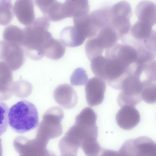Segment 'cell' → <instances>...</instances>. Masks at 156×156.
<instances>
[{
  "instance_id": "1",
  "label": "cell",
  "mask_w": 156,
  "mask_h": 156,
  "mask_svg": "<svg viewBox=\"0 0 156 156\" xmlns=\"http://www.w3.org/2000/svg\"><path fill=\"white\" fill-rule=\"evenodd\" d=\"M90 68L94 75L113 88L119 90H121L125 80L135 69V65L129 58L117 51H110L103 56L92 59Z\"/></svg>"
},
{
  "instance_id": "2",
  "label": "cell",
  "mask_w": 156,
  "mask_h": 156,
  "mask_svg": "<svg viewBox=\"0 0 156 156\" xmlns=\"http://www.w3.org/2000/svg\"><path fill=\"white\" fill-rule=\"evenodd\" d=\"M49 27V21L43 16L36 18L26 29L25 45L28 56L33 60H40L44 56V47L52 37Z\"/></svg>"
},
{
  "instance_id": "3",
  "label": "cell",
  "mask_w": 156,
  "mask_h": 156,
  "mask_svg": "<svg viewBox=\"0 0 156 156\" xmlns=\"http://www.w3.org/2000/svg\"><path fill=\"white\" fill-rule=\"evenodd\" d=\"M8 117L9 125L18 133L30 131L38 124L37 108L33 104L25 100L18 101L10 107Z\"/></svg>"
},
{
  "instance_id": "4",
  "label": "cell",
  "mask_w": 156,
  "mask_h": 156,
  "mask_svg": "<svg viewBox=\"0 0 156 156\" xmlns=\"http://www.w3.org/2000/svg\"><path fill=\"white\" fill-rule=\"evenodd\" d=\"M64 117L63 111L60 107L48 109L43 116L35 138L47 144L50 140L60 136L62 132L61 122Z\"/></svg>"
},
{
  "instance_id": "5",
  "label": "cell",
  "mask_w": 156,
  "mask_h": 156,
  "mask_svg": "<svg viewBox=\"0 0 156 156\" xmlns=\"http://www.w3.org/2000/svg\"><path fill=\"white\" fill-rule=\"evenodd\" d=\"M119 150L125 156H156L155 142L147 136L126 140Z\"/></svg>"
},
{
  "instance_id": "6",
  "label": "cell",
  "mask_w": 156,
  "mask_h": 156,
  "mask_svg": "<svg viewBox=\"0 0 156 156\" xmlns=\"http://www.w3.org/2000/svg\"><path fill=\"white\" fill-rule=\"evenodd\" d=\"M13 145L19 156H48L51 151L47 149V145L35 138L29 139L19 136L14 139Z\"/></svg>"
},
{
  "instance_id": "7",
  "label": "cell",
  "mask_w": 156,
  "mask_h": 156,
  "mask_svg": "<svg viewBox=\"0 0 156 156\" xmlns=\"http://www.w3.org/2000/svg\"><path fill=\"white\" fill-rule=\"evenodd\" d=\"M105 82L98 77H94L90 79L86 83V98L90 106H96L103 102L106 87Z\"/></svg>"
},
{
  "instance_id": "8",
  "label": "cell",
  "mask_w": 156,
  "mask_h": 156,
  "mask_svg": "<svg viewBox=\"0 0 156 156\" xmlns=\"http://www.w3.org/2000/svg\"><path fill=\"white\" fill-rule=\"evenodd\" d=\"M53 97L55 101L65 109L74 108L78 101V97L73 87L68 84L59 85L55 90Z\"/></svg>"
},
{
  "instance_id": "9",
  "label": "cell",
  "mask_w": 156,
  "mask_h": 156,
  "mask_svg": "<svg viewBox=\"0 0 156 156\" xmlns=\"http://www.w3.org/2000/svg\"><path fill=\"white\" fill-rule=\"evenodd\" d=\"M115 119L119 127L124 130H129L138 124L140 115L134 106L125 105L121 107L116 115Z\"/></svg>"
},
{
  "instance_id": "10",
  "label": "cell",
  "mask_w": 156,
  "mask_h": 156,
  "mask_svg": "<svg viewBox=\"0 0 156 156\" xmlns=\"http://www.w3.org/2000/svg\"><path fill=\"white\" fill-rule=\"evenodd\" d=\"M36 3L49 21H58L66 18L63 3L56 0H36Z\"/></svg>"
},
{
  "instance_id": "11",
  "label": "cell",
  "mask_w": 156,
  "mask_h": 156,
  "mask_svg": "<svg viewBox=\"0 0 156 156\" xmlns=\"http://www.w3.org/2000/svg\"><path fill=\"white\" fill-rule=\"evenodd\" d=\"M60 36V41L63 44L69 47L80 45L86 39L74 25L64 28L61 31Z\"/></svg>"
},
{
  "instance_id": "12",
  "label": "cell",
  "mask_w": 156,
  "mask_h": 156,
  "mask_svg": "<svg viewBox=\"0 0 156 156\" xmlns=\"http://www.w3.org/2000/svg\"><path fill=\"white\" fill-rule=\"evenodd\" d=\"M63 3L67 18L78 17L89 14V6L87 0H66Z\"/></svg>"
},
{
  "instance_id": "13",
  "label": "cell",
  "mask_w": 156,
  "mask_h": 156,
  "mask_svg": "<svg viewBox=\"0 0 156 156\" xmlns=\"http://www.w3.org/2000/svg\"><path fill=\"white\" fill-rule=\"evenodd\" d=\"M66 46L60 40L52 37L47 42L44 48V55L52 60L59 59L64 55Z\"/></svg>"
},
{
  "instance_id": "14",
  "label": "cell",
  "mask_w": 156,
  "mask_h": 156,
  "mask_svg": "<svg viewBox=\"0 0 156 156\" xmlns=\"http://www.w3.org/2000/svg\"><path fill=\"white\" fill-rule=\"evenodd\" d=\"M88 80L86 71L82 68H78L74 70L71 75L70 82L73 86H81L86 84Z\"/></svg>"
},
{
  "instance_id": "15",
  "label": "cell",
  "mask_w": 156,
  "mask_h": 156,
  "mask_svg": "<svg viewBox=\"0 0 156 156\" xmlns=\"http://www.w3.org/2000/svg\"><path fill=\"white\" fill-rule=\"evenodd\" d=\"M9 108L5 103L0 101V136L6 131L9 124Z\"/></svg>"
},
{
  "instance_id": "16",
  "label": "cell",
  "mask_w": 156,
  "mask_h": 156,
  "mask_svg": "<svg viewBox=\"0 0 156 156\" xmlns=\"http://www.w3.org/2000/svg\"><path fill=\"white\" fill-rule=\"evenodd\" d=\"M141 99L148 104L156 102V83H151L143 89L141 93Z\"/></svg>"
},
{
  "instance_id": "17",
  "label": "cell",
  "mask_w": 156,
  "mask_h": 156,
  "mask_svg": "<svg viewBox=\"0 0 156 156\" xmlns=\"http://www.w3.org/2000/svg\"><path fill=\"white\" fill-rule=\"evenodd\" d=\"M97 156H125L119 150L118 151L102 147Z\"/></svg>"
},
{
  "instance_id": "18",
  "label": "cell",
  "mask_w": 156,
  "mask_h": 156,
  "mask_svg": "<svg viewBox=\"0 0 156 156\" xmlns=\"http://www.w3.org/2000/svg\"><path fill=\"white\" fill-rule=\"evenodd\" d=\"M1 139L0 138V156H2V147L1 143Z\"/></svg>"
},
{
  "instance_id": "19",
  "label": "cell",
  "mask_w": 156,
  "mask_h": 156,
  "mask_svg": "<svg viewBox=\"0 0 156 156\" xmlns=\"http://www.w3.org/2000/svg\"><path fill=\"white\" fill-rule=\"evenodd\" d=\"M61 156H77V155L70 154H61Z\"/></svg>"
},
{
  "instance_id": "20",
  "label": "cell",
  "mask_w": 156,
  "mask_h": 156,
  "mask_svg": "<svg viewBox=\"0 0 156 156\" xmlns=\"http://www.w3.org/2000/svg\"><path fill=\"white\" fill-rule=\"evenodd\" d=\"M48 156H56L55 154L51 151L50 153Z\"/></svg>"
}]
</instances>
